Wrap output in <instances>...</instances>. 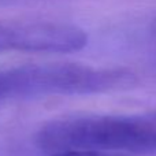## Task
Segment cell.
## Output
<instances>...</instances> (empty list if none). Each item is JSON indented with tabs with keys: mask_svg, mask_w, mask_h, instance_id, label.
I'll return each mask as SVG.
<instances>
[{
	"mask_svg": "<svg viewBox=\"0 0 156 156\" xmlns=\"http://www.w3.org/2000/svg\"><path fill=\"white\" fill-rule=\"evenodd\" d=\"M45 152L107 151L156 155V111L125 115H67L36 133Z\"/></svg>",
	"mask_w": 156,
	"mask_h": 156,
	"instance_id": "cell-1",
	"label": "cell"
},
{
	"mask_svg": "<svg viewBox=\"0 0 156 156\" xmlns=\"http://www.w3.org/2000/svg\"><path fill=\"white\" fill-rule=\"evenodd\" d=\"M88 44L85 30L52 21H0V52L73 54Z\"/></svg>",
	"mask_w": 156,
	"mask_h": 156,
	"instance_id": "cell-2",
	"label": "cell"
},
{
	"mask_svg": "<svg viewBox=\"0 0 156 156\" xmlns=\"http://www.w3.org/2000/svg\"><path fill=\"white\" fill-rule=\"evenodd\" d=\"M74 86L76 76L66 62L5 69L0 70V103L70 96Z\"/></svg>",
	"mask_w": 156,
	"mask_h": 156,
	"instance_id": "cell-3",
	"label": "cell"
},
{
	"mask_svg": "<svg viewBox=\"0 0 156 156\" xmlns=\"http://www.w3.org/2000/svg\"><path fill=\"white\" fill-rule=\"evenodd\" d=\"M55 156H127L122 154H114V152L107 151H66V152H58Z\"/></svg>",
	"mask_w": 156,
	"mask_h": 156,
	"instance_id": "cell-4",
	"label": "cell"
},
{
	"mask_svg": "<svg viewBox=\"0 0 156 156\" xmlns=\"http://www.w3.org/2000/svg\"><path fill=\"white\" fill-rule=\"evenodd\" d=\"M154 27H155V32H156V19H155V23H154Z\"/></svg>",
	"mask_w": 156,
	"mask_h": 156,
	"instance_id": "cell-5",
	"label": "cell"
}]
</instances>
